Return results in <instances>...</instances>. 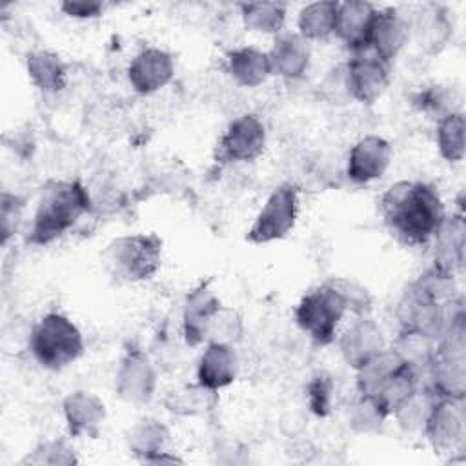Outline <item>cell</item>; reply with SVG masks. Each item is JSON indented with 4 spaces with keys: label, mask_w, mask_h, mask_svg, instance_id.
<instances>
[{
    "label": "cell",
    "mask_w": 466,
    "mask_h": 466,
    "mask_svg": "<svg viewBox=\"0 0 466 466\" xmlns=\"http://www.w3.org/2000/svg\"><path fill=\"white\" fill-rule=\"evenodd\" d=\"M379 204L388 228L410 246H426L446 217L439 191L419 180L391 184Z\"/></svg>",
    "instance_id": "obj_1"
},
{
    "label": "cell",
    "mask_w": 466,
    "mask_h": 466,
    "mask_svg": "<svg viewBox=\"0 0 466 466\" xmlns=\"http://www.w3.org/2000/svg\"><path fill=\"white\" fill-rule=\"evenodd\" d=\"M29 350L46 370H64L84 351V339L76 324L64 313H46L29 333Z\"/></svg>",
    "instance_id": "obj_4"
},
{
    "label": "cell",
    "mask_w": 466,
    "mask_h": 466,
    "mask_svg": "<svg viewBox=\"0 0 466 466\" xmlns=\"http://www.w3.org/2000/svg\"><path fill=\"white\" fill-rule=\"evenodd\" d=\"M404 360L397 355L393 348H384L370 360H366L360 368L355 370L357 373V391L362 395H371L375 388L391 373L395 371Z\"/></svg>",
    "instance_id": "obj_31"
},
{
    "label": "cell",
    "mask_w": 466,
    "mask_h": 466,
    "mask_svg": "<svg viewBox=\"0 0 466 466\" xmlns=\"http://www.w3.org/2000/svg\"><path fill=\"white\" fill-rule=\"evenodd\" d=\"M339 2L324 0L313 2L300 9L299 13V35L309 40H326L335 33V20H337Z\"/></svg>",
    "instance_id": "obj_26"
},
{
    "label": "cell",
    "mask_w": 466,
    "mask_h": 466,
    "mask_svg": "<svg viewBox=\"0 0 466 466\" xmlns=\"http://www.w3.org/2000/svg\"><path fill=\"white\" fill-rule=\"evenodd\" d=\"M266 127L253 113H244L229 122L217 144V162H251L266 147Z\"/></svg>",
    "instance_id": "obj_8"
},
{
    "label": "cell",
    "mask_w": 466,
    "mask_h": 466,
    "mask_svg": "<svg viewBox=\"0 0 466 466\" xmlns=\"http://www.w3.org/2000/svg\"><path fill=\"white\" fill-rule=\"evenodd\" d=\"M451 96L450 93H446L442 87H430L426 91H420L417 96H415V104L422 109V111H428L431 115H437V118H442L453 111H459L455 109L451 104Z\"/></svg>",
    "instance_id": "obj_36"
},
{
    "label": "cell",
    "mask_w": 466,
    "mask_h": 466,
    "mask_svg": "<svg viewBox=\"0 0 466 466\" xmlns=\"http://www.w3.org/2000/svg\"><path fill=\"white\" fill-rule=\"evenodd\" d=\"M462 309L464 306L461 297L453 299L451 302L441 304L424 295L413 284H410L402 293L400 300L397 302L395 315L400 329L422 331L437 340L442 335L444 328L450 324V320Z\"/></svg>",
    "instance_id": "obj_6"
},
{
    "label": "cell",
    "mask_w": 466,
    "mask_h": 466,
    "mask_svg": "<svg viewBox=\"0 0 466 466\" xmlns=\"http://www.w3.org/2000/svg\"><path fill=\"white\" fill-rule=\"evenodd\" d=\"M218 393L202 384H189L167 393L164 399L166 408L177 415H200L215 408Z\"/></svg>",
    "instance_id": "obj_29"
},
{
    "label": "cell",
    "mask_w": 466,
    "mask_h": 466,
    "mask_svg": "<svg viewBox=\"0 0 466 466\" xmlns=\"http://www.w3.org/2000/svg\"><path fill=\"white\" fill-rule=\"evenodd\" d=\"M348 95L362 104L377 102L390 82V64L382 62L370 49L351 53L344 66Z\"/></svg>",
    "instance_id": "obj_9"
},
{
    "label": "cell",
    "mask_w": 466,
    "mask_h": 466,
    "mask_svg": "<svg viewBox=\"0 0 466 466\" xmlns=\"http://www.w3.org/2000/svg\"><path fill=\"white\" fill-rule=\"evenodd\" d=\"M388 415L382 411V408L368 395L359 393V397L351 402L348 411V422L353 431L357 433H371L377 431Z\"/></svg>",
    "instance_id": "obj_32"
},
{
    "label": "cell",
    "mask_w": 466,
    "mask_h": 466,
    "mask_svg": "<svg viewBox=\"0 0 466 466\" xmlns=\"http://www.w3.org/2000/svg\"><path fill=\"white\" fill-rule=\"evenodd\" d=\"M391 155V144L384 137L366 135L350 149L346 173L355 184H368L386 173Z\"/></svg>",
    "instance_id": "obj_12"
},
{
    "label": "cell",
    "mask_w": 466,
    "mask_h": 466,
    "mask_svg": "<svg viewBox=\"0 0 466 466\" xmlns=\"http://www.w3.org/2000/svg\"><path fill=\"white\" fill-rule=\"evenodd\" d=\"M410 22L408 18L395 7L379 9L375 13L370 38H368V49L379 56L382 62L390 64L397 55L402 51V47L410 40Z\"/></svg>",
    "instance_id": "obj_13"
},
{
    "label": "cell",
    "mask_w": 466,
    "mask_h": 466,
    "mask_svg": "<svg viewBox=\"0 0 466 466\" xmlns=\"http://www.w3.org/2000/svg\"><path fill=\"white\" fill-rule=\"evenodd\" d=\"M238 359L231 344L208 342L197 366V382L209 390H222L237 379Z\"/></svg>",
    "instance_id": "obj_21"
},
{
    "label": "cell",
    "mask_w": 466,
    "mask_h": 466,
    "mask_svg": "<svg viewBox=\"0 0 466 466\" xmlns=\"http://www.w3.org/2000/svg\"><path fill=\"white\" fill-rule=\"evenodd\" d=\"M25 69L31 82L44 93H58L67 84L66 64L53 51L38 49L27 53Z\"/></svg>",
    "instance_id": "obj_24"
},
{
    "label": "cell",
    "mask_w": 466,
    "mask_h": 466,
    "mask_svg": "<svg viewBox=\"0 0 466 466\" xmlns=\"http://www.w3.org/2000/svg\"><path fill=\"white\" fill-rule=\"evenodd\" d=\"M377 9L373 4L364 0H348L339 4L335 33L337 38L350 49V53H359L368 49V38Z\"/></svg>",
    "instance_id": "obj_18"
},
{
    "label": "cell",
    "mask_w": 466,
    "mask_h": 466,
    "mask_svg": "<svg viewBox=\"0 0 466 466\" xmlns=\"http://www.w3.org/2000/svg\"><path fill=\"white\" fill-rule=\"evenodd\" d=\"M466 122L462 111H453L437 122V147L446 162H461L466 151Z\"/></svg>",
    "instance_id": "obj_30"
},
{
    "label": "cell",
    "mask_w": 466,
    "mask_h": 466,
    "mask_svg": "<svg viewBox=\"0 0 466 466\" xmlns=\"http://www.w3.org/2000/svg\"><path fill=\"white\" fill-rule=\"evenodd\" d=\"M342 297V300L346 302L348 311H353L359 317L370 315L371 311V295L368 293V289L364 286H360L355 280L350 279H331L328 280Z\"/></svg>",
    "instance_id": "obj_35"
},
{
    "label": "cell",
    "mask_w": 466,
    "mask_h": 466,
    "mask_svg": "<svg viewBox=\"0 0 466 466\" xmlns=\"http://www.w3.org/2000/svg\"><path fill=\"white\" fill-rule=\"evenodd\" d=\"M27 464H49V466H64L78 462L75 455V448L66 439H53L40 442L31 455L24 459Z\"/></svg>",
    "instance_id": "obj_34"
},
{
    "label": "cell",
    "mask_w": 466,
    "mask_h": 466,
    "mask_svg": "<svg viewBox=\"0 0 466 466\" xmlns=\"http://www.w3.org/2000/svg\"><path fill=\"white\" fill-rule=\"evenodd\" d=\"M391 348L408 366H411L419 373L420 370L424 371L431 362L437 340L422 331L400 329Z\"/></svg>",
    "instance_id": "obj_28"
},
{
    "label": "cell",
    "mask_w": 466,
    "mask_h": 466,
    "mask_svg": "<svg viewBox=\"0 0 466 466\" xmlns=\"http://www.w3.org/2000/svg\"><path fill=\"white\" fill-rule=\"evenodd\" d=\"M24 202L20 197L11 195L7 191L2 193V240L4 244L16 231L20 217H22Z\"/></svg>",
    "instance_id": "obj_37"
},
{
    "label": "cell",
    "mask_w": 466,
    "mask_h": 466,
    "mask_svg": "<svg viewBox=\"0 0 466 466\" xmlns=\"http://www.w3.org/2000/svg\"><path fill=\"white\" fill-rule=\"evenodd\" d=\"M175 75V64L167 51L146 47L135 55L127 67V80L138 95H151L167 86Z\"/></svg>",
    "instance_id": "obj_14"
},
{
    "label": "cell",
    "mask_w": 466,
    "mask_h": 466,
    "mask_svg": "<svg viewBox=\"0 0 466 466\" xmlns=\"http://www.w3.org/2000/svg\"><path fill=\"white\" fill-rule=\"evenodd\" d=\"M268 53L271 75L286 80H299L306 75L311 60L309 42L299 33H282Z\"/></svg>",
    "instance_id": "obj_19"
},
{
    "label": "cell",
    "mask_w": 466,
    "mask_h": 466,
    "mask_svg": "<svg viewBox=\"0 0 466 466\" xmlns=\"http://www.w3.org/2000/svg\"><path fill=\"white\" fill-rule=\"evenodd\" d=\"M60 9L64 15L71 18L89 20V18H98L104 13L106 5L95 0H66L60 4Z\"/></svg>",
    "instance_id": "obj_38"
},
{
    "label": "cell",
    "mask_w": 466,
    "mask_h": 466,
    "mask_svg": "<svg viewBox=\"0 0 466 466\" xmlns=\"http://www.w3.org/2000/svg\"><path fill=\"white\" fill-rule=\"evenodd\" d=\"M417 391L419 373L404 362L391 371L368 397H371L388 417H395L415 397Z\"/></svg>",
    "instance_id": "obj_22"
},
{
    "label": "cell",
    "mask_w": 466,
    "mask_h": 466,
    "mask_svg": "<svg viewBox=\"0 0 466 466\" xmlns=\"http://www.w3.org/2000/svg\"><path fill=\"white\" fill-rule=\"evenodd\" d=\"M62 411L71 437L95 439L106 419L104 402L95 393L84 390L69 393L62 402Z\"/></svg>",
    "instance_id": "obj_20"
},
{
    "label": "cell",
    "mask_w": 466,
    "mask_h": 466,
    "mask_svg": "<svg viewBox=\"0 0 466 466\" xmlns=\"http://www.w3.org/2000/svg\"><path fill=\"white\" fill-rule=\"evenodd\" d=\"M299 217V189L284 182L277 186L266 198L255 222L251 224L246 240L251 244H269L284 238Z\"/></svg>",
    "instance_id": "obj_7"
},
{
    "label": "cell",
    "mask_w": 466,
    "mask_h": 466,
    "mask_svg": "<svg viewBox=\"0 0 466 466\" xmlns=\"http://www.w3.org/2000/svg\"><path fill=\"white\" fill-rule=\"evenodd\" d=\"M228 73L235 82L246 87H257L271 75L268 53L244 46L228 53Z\"/></svg>",
    "instance_id": "obj_23"
},
{
    "label": "cell",
    "mask_w": 466,
    "mask_h": 466,
    "mask_svg": "<svg viewBox=\"0 0 466 466\" xmlns=\"http://www.w3.org/2000/svg\"><path fill=\"white\" fill-rule=\"evenodd\" d=\"M91 209V197L80 180H49L40 191L27 242L47 246L69 231Z\"/></svg>",
    "instance_id": "obj_2"
},
{
    "label": "cell",
    "mask_w": 466,
    "mask_h": 466,
    "mask_svg": "<svg viewBox=\"0 0 466 466\" xmlns=\"http://www.w3.org/2000/svg\"><path fill=\"white\" fill-rule=\"evenodd\" d=\"M386 348L384 333L368 315L359 317L339 339V350L344 362L357 370L373 355Z\"/></svg>",
    "instance_id": "obj_17"
},
{
    "label": "cell",
    "mask_w": 466,
    "mask_h": 466,
    "mask_svg": "<svg viewBox=\"0 0 466 466\" xmlns=\"http://www.w3.org/2000/svg\"><path fill=\"white\" fill-rule=\"evenodd\" d=\"M238 7L244 27L253 33H280L286 22L284 2H244Z\"/></svg>",
    "instance_id": "obj_27"
},
{
    "label": "cell",
    "mask_w": 466,
    "mask_h": 466,
    "mask_svg": "<svg viewBox=\"0 0 466 466\" xmlns=\"http://www.w3.org/2000/svg\"><path fill=\"white\" fill-rule=\"evenodd\" d=\"M464 408L462 400L435 399L422 431L437 453H453L464 444Z\"/></svg>",
    "instance_id": "obj_10"
},
{
    "label": "cell",
    "mask_w": 466,
    "mask_h": 466,
    "mask_svg": "<svg viewBox=\"0 0 466 466\" xmlns=\"http://www.w3.org/2000/svg\"><path fill=\"white\" fill-rule=\"evenodd\" d=\"M162 262V240L155 233H135L113 238L102 251L106 271L120 282L151 279Z\"/></svg>",
    "instance_id": "obj_3"
},
{
    "label": "cell",
    "mask_w": 466,
    "mask_h": 466,
    "mask_svg": "<svg viewBox=\"0 0 466 466\" xmlns=\"http://www.w3.org/2000/svg\"><path fill=\"white\" fill-rule=\"evenodd\" d=\"M157 388V371L142 350L131 348L124 353L116 375L115 391L116 395L133 404L149 402Z\"/></svg>",
    "instance_id": "obj_11"
},
{
    "label": "cell",
    "mask_w": 466,
    "mask_h": 466,
    "mask_svg": "<svg viewBox=\"0 0 466 466\" xmlns=\"http://www.w3.org/2000/svg\"><path fill=\"white\" fill-rule=\"evenodd\" d=\"M335 382L328 371H317L306 384L308 408L317 417H328L331 413Z\"/></svg>",
    "instance_id": "obj_33"
},
{
    "label": "cell",
    "mask_w": 466,
    "mask_h": 466,
    "mask_svg": "<svg viewBox=\"0 0 466 466\" xmlns=\"http://www.w3.org/2000/svg\"><path fill=\"white\" fill-rule=\"evenodd\" d=\"M167 441H169L167 426L151 417L138 419L126 431V444H127L129 451L144 462H147L151 457L166 451Z\"/></svg>",
    "instance_id": "obj_25"
},
{
    "label": "cell",
    "mask_w": 466,
    "mask_h": 466,
    "mask_svg": "<svg viewBox=\"0 0 466 466\" xmlns=\"http://www.w3.org/2000/svg\"><path fill=\"white\" fill-rule=\"evenodd\" d=\"M433 240V268L455 275L464 266V249H466V224L462 213L446 215L437 231L431 237Z\"/></svg>",
    "instance_id": "obj_16"
},
{
    "label": "cell",
    "mask_w": 466,
    "mask_h": 466,
    "mask_svg": "<svg viewBox=\"0 0 466 466\" xmlns=\"http://www.w3.org/2000/svg\"><path fill=\"white\" fill-rule=\"evenodd\" d=\"M220 308L218 297L206 282L189 291L182 309V333L189 346H198L208 340L209 326Z\"/></svg>",
    "instance_id": "obj_15"
},
{
    "label": "cell",
    "mask_w": 466,
    "mask_h": 466,
    "mask_svg": "<svg viewBox=\"0 0 466 466\" xmlns=\"http://www.w3.org/2000/svg\"><path fill=\"white\" fill-rule=\"evenodd\" d=\"M346 311L340 293L329 282H324L300 299L295 308V322L315 344L326 346L335 340Z\"/></svg>",
    "instance_id": "obj_5"
}]
</instances>
